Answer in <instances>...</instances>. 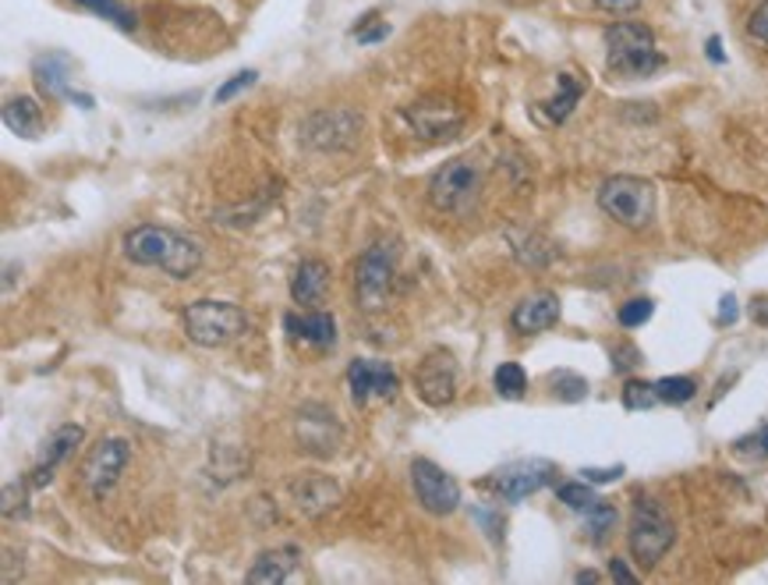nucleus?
<instances>
[{"mask_svg":"<svg viewBox=\"0 0 768 585\" xmlns=\"http://www.w3.org/2000/svg\"><path fill=\"white\" fill-rule=\"evenodd\" d=\"M125 256L135 266H160L167 277L188 280L202 266V248L184 238V234L160 227V224H139L125 234Z\"/></svg>","mask_w":768,"mask_h":585,"instance_id":"obj_1","label":"nucleus"},{"mask_svg":"<svg viewBox=\"0 0 768 585\" xmlns=\"http://www.w3.org/2000/svg\"><path fill=\"white\" fill-rule=\"evenodd\" d=\"M665 64L655 32L644 22H617L606 29V68L617 78H648Z\"/></svg>","mask_w":768,"mask_h":585,"instance_id":"obj_2","label":"nucleus"},{"mask_svg":"<svg viewBox=\"0 0 768 585\" xmlns=\"http://www.w3.org/2000/svg\"><path fill=\"white\" fill-rule=\"evenodd\" d=\"M599 210L627 231H644L655 221L652 181L634 174H612L599 185Z\"/></svg>","mask_w":768,"mask_h":585,"instance_id":"obj_3","label":"nucleus"},{"mask_svg":"<svg viewBox=\"0 0 768 585\" xmlns=\"http://www.w3.org/2000/svg\"><path fill=\"white\" fill-rule=\"evenodd\" d=\"M248 330V316L242 306L220 302V298H199L184 309V333L199 348H224Z\"/></svg>","mask_w":768,"mask_h":585,"instance_id":"obj_4","label":"nucleus"},{"mask_svg":"<svg viewBox=\"0 0 768 585\" xmlns=\"http://www.w3.org/2000/svg\"><path fill=\"white\" fill-rule=\"evenodd\" d=\"M676 543V525L673 518L665 514L659 500H638L634 514H630V529H627V546L630 557L641 567H655Z\"/></svg>","mask_w":768,"mask_h":585,"instance_id":"obj_5","label":"nucleus"},{"mask_svg":"<svg viewBox=\"0 0 768 585\" xmlns=\"http://www.w3.org/2000/svg\"><path fill=\"white\" fill-rule=\"evenodd\" d=\"M478 195H482V171L478 163L468 157H457L450 163H442L429 181V203L439 213L450 216H465L474 210Z\"/></svg>","mask_w":768,"mask_h":585,"instance_id":"obj_6","label":"nucleus"},{"mask_svg":"<svg viewBox=\"0 0 768 585\" xmlns=\"http://www.w3.org/2000/svg\"><path fill=\"white\" fill-rule=\"evenodd\" d=\"M394 277H397V245L394 242H372L362 259L354 266V291H358V302L362 309H383L390 288H394Z\"/></svg>","mask_w":768,"mask_h":585,"instance_id":"obj_7","label":"nucleus"},{"mask_svg":"<svg viewBox=\"0 0 768 585\" xmlns=\"http://www.w3.org/2000/svg\"><path fill=\"white\" fill-rule=\"evenodd\" d=\"M128 458H131L128 440H121V437L99 440V444L89 450V458H85V465H82V482H85V490H89L96 500H104V497L117 487V479L125 476Z\"/></svg>","mask_w":768,"mask_h":585,"instance_id":"obj_8","label":"nucleus"},{"mask_svg":"<svg viewBox=\"0 0 768 585\" xmlns=\"http://www.w3.org/2000/svg\"><path fill=\"white\" fill-rule=\"evenodd\" d=\"M412 487H415L418 504L429 514H454L460 508L457 479L447 472V468H439L429 458H415L412 461Z\"/></svg>","mask_w":768,"mask_h":585,"instance_id":"obj_9","label":"nucleus"},{"mask_svg":"<svg viewBox=\"0 0 768 585\" xmlns=\"http://www.w3.org/2000/svg\"><path fill=\"white\" fill-rule=\"evenodd\" d=\"M556 479V465L545 458H521L503 465L497 476H492V490H497L506 504H518V500L532 497L545 490Z\"/></svg>","mask_w":768,"mask_h":585,"instance_id":"obj_10","label":"nucleus"},{"mask_svg":"<svg viewBox=\"0 0 768 585\" xmlns=\"http://www.w3.org/2000/svg\"><path fill=\"white\" fill-rule=\"evenodd\" d=\"M358 131H362V117L354 110L333 107V110H316L301 128V139L312 149H348L354 146Z\"/></svg>","mask_w":768,"mask_h":585,"instance_id":"obj_11","label":"nucleus"},{"mask_svg":"<svg viewBox=\"0 0 768 585\" xmlns=\"http://www.w3.org/2000/svg\"><path fill=\"white\" fill-rule=\"evenodd\" d=\"M415 387H418V397L425 401V405H433V408L450 405V401L457 397V362H454L450 351L436 348L418 362Z\"/></svg>","mask_w":768,"mask_h":585,"instance_id":"obj_12","label":"nucleus"},{"mask_svg":"<svg viewBox=\"0 0 768 585\" xmlns=\"http://www.w3.org/2000/svg\"><path fill=\"white\" fill-rule=\"evenodd\" d=\"M348 387L354 405H365L369 397H394L401 391L397 370L380 359H354L348 365Z\"/></svg>","mask_w":768,"mask_h":585,"instance_id":"obj_13","label":"nucleus"},{"mask_svg":"<svg viewBox=\"0 0 768 585\" xmlns=\"http://www.w3.org/2000/svg\"><path fill=\"white\" fill-rule=\"evenodd\" d=\"M298 444H301V450H309V455H316V458L337 455V444H340L337 415L319 408V405H305L298 412Z\"/></svg>","mask_w":768,"mask_h":585,"instance_id":"obj_14","label":"nucleus"},{"mask_svg":"<svg viewBox=\"0 0 768 585\" xmlns=\"http://www.w3.org/2000/svg\"><path fill=\"white\" fill-rule=\"evenodd\" d=\"M404 117L412 121V128L422 139H450L454 131H460V125H465L460 110L447 104V99H418V104L404 110Z\"/></svg>","mask_w":768,"mask_h":585,"instance_id":"obj_15","label":"nucleus"},{"mask_svg":"<svg viewBox=\"0 0 768 585\" xmlns=\"http://www.w3.org/2000/svg\"><path fill=\"white\" fill-rule=\"evenodd\" d=\"M556 323H559V298L553 291L527 295L514 306V312H510V327L524 333V338H532V333H542V330H553Z\"/></svg>","mask_w":768,"mask_h":585,"instance_id":"obj_16","label":"nucleus"},{"mask_svg":"<svg viewBox=\"0 0 768 585\" xmlns=\"http://www.w3.org/2000/svg\"><path fill=\"white\" fill-rule=\"evenodd\" d=\"M298 564H301V550L298 546H273V550H263V554L255 557L245 582L248 585H280V582L291 578V572Z\"/></svg>","mask_w":768,"mask_h":585,"instance_id":"obj_17","label":"nucleus"},{"mask_svg":"<svg viewBox=\"0 0 768 585\" xmlns=\"http://www.w3.org/2000/svg\"><path fill=\"white\" fill-rule=\"evenodd\" d=\"M82 437H85V429L82 426H61L54 437H50V444H46V450H43V458H40V465L32 468V487H46L50 479H54V468L72 455V450L82 444Z\"/></svg>","mask_w":768,"mask_h":585,"instance_id":"obj_18","label":"nucleus"},{"mask_svg":"<svg viewBox=\"0 0 768 585\" xmlns=\"http://www.w3.org/2000/svg\"><path fill=\"white\" fill-rule=\"evenodd\" d=\"M330 288V266L322 259H301V266L291 277V298L295 306H316Z\"/></svg>","mask_w":768,"mask_h":585,"instance_id":"obj_19","label":"nucleus"},{"mask_svg":"<svg viewBox=\"0 0 768 585\" xmlns=\"http://www.w3.org/2000/svg\"><path fill=\"white\" fill-rule=\"evenodd\" d=\"M287 333L305 344H316V348H333L337 341V320L330 312H305V316H287L284 320Z\"/></svg>","mask_w":768,"mask_h":585,"instance_id":"obj_20","label":"nucleus"},{"mask_svg":"<svg viewBox=\"0 0 768 585\" xmlns=\"http://www.w3.org/2000/svg\"><path fill=\"white\" fill-rule=\"evenodd\" d=\"M64 68H67L64 57H40V61H36V82H40V89H43L46 96L72 99V104H82L85 110H89V107H93V96L75 93L72 86H67Z\"/></svg>","mask_w":768,"mask_h":585,"instance_id":"obj_21","label":"nucleus"},{"mask_svg":"<svg viewBox=\"0 0 768 585\" xmlns=\"http://www.w3.org/2000/svg\"><path fill=\"white\" fill-rule=\"evenodd\" d=\"M4 125H8V131H14V136L36 139L43 131V125H46L43 121V107L32 96H14V99H8V107H4Z\"/></svg>","mask_w":768,"mask_h":585,"instance_id":"obj_22","label":"nucleus"},{"mask_svg":"<svg viewBox=\"0 0 768 585\" xmlns=\"http://www.w3.org/2000/svg\"><path fill=\"white\" fill-rule=\"evenodd\" d=\"M582 96H585V82L577 78V75H570V72H563V75L556 78V96L545 99L542 114L550 117L553 125H563V121H567V117L574 114V107L582 104Z\"/></svg>","mask_w":768,"mask_h":585,"instance_id":"obj_23","label":"nucleus"},{"mask_svg":"<svg viewBox=\"0 0 768 585\" xmlns=\"http://www.w3.org/2000/svg\"><path fill=\"white\" fill-rule=\"evenodd\" d=\"M295 497H298V511L305 514H319V511H327L333 500H337V487L330 479H322V476H305L295 482Z\"/></svg>","mask_w":768,"mask_h":585,"instance_id":"obj_24","label":"nucleus"},{"mask_svg":"<svg viewBox=\"0 0 768 585\" xmlns=\"http://www.w3.org/2000/svg\"><path fill=\"white\" fill-rule=\"evenodd\" d=\"M612 529H617V508H612L609 500H595L585 511V532H588L591 546H602L612 536Z\"/></svg>","mask_w":768,"mask_h":585,"instance_id":"obj_25","label":"nucleus"},{"mask_svg":"<svg viewBox=\"0 0 768 585\" xmlns=\"http://www.w3.org/2000/svg\"><path fill=\"white\" fill-rule=\"evenodd\" d=\"M75 4H82L85 11H93L96 19L117 25L121 32H135V25H139V22H135V11L125 8L121 0H75Z\"/></svg>","mask_w":768,"mask_h":585,"instance_id":"obj_26","label":"nucleus"},{"mask_svg":"<svg viewBox=\"0 0 768 585\" xmlns=\"http://www.w3.org/2000/svg\"><path fill=\"white\" fill-rule=\"evenodd\" d=\"M492 383H497V394L506 397V401H521L524 391H527V373L521 370V362H503L497 376H492Z\"/></svg>","mask_w":768,"mask_h":585,"instance_id":"obj_27","label":"nucleus"},{"mask_svg":"<svg viewBox=\"0 0 768 585\" xmlns=\"http://www.w3.org/2000/svg\"><path fill=\"white\" fill-rule=\"evenodd\" d=\"M655 394L662 405H687V401L697 394V383L691 376H662L655 380Z\"/></svg>","mask_w":768,"mask_h":585,"instance_id":"obj_28","label":"nucleus"},{"mask_svg":"<svg viewBox=\"0 0 768 585\" xmlns=\"http://www.w3.org/2000/svg\"><path fill=\"white\" fill-rule=\"evenodd\" d=\"M655 405H659L655 383H644V380H627L623 383V408L627 412H648Z\"/></svg>","mask_w":768,"mask_h":585,"instance_id":"obj_29","label":"nucleus"},{"mask_svg":"<svg viewBox=\"0 0 768 585\" xmlns=\"http://www.w3.org/2000/svg\"><path fill=\"white\" fill-rule=\"evenodd\" d=\"M559 493V504H567L570 511H588L595 500V490H591V482L588 479H582V482H563V487L556 490Z\"/></svg>","mask_w":768,"mask_h":585,"instance_id":"obj_30","label":"nucleus"},{"mask_svg":"<svg viewBox=\"0 0 768 585\" xmlns=\"http://www.w3.org/2000/svg\"><path fill=\"white\" fill-rule=\"evenodd\" d=\"M652 312H655L652 298H630V302L620 306L617 320H620V327H627V330H638V327H644L648 320H652Z\"/></svg>","mask_w":768,"mask_h":585,"instance_id":"obj_31","label":"nucleus"},{"mask_svg":"<svg viewBox=\"0 0 768 585\" xmlns=\"http://www.w3.org/2000/svg\"><path fill=\"white\" fill-rule=\"evenodd\" d=\"M553 394L559 401H585L588 394V380L585 376H577V373H553Z\"/></svg>","mask_w":768,"mask_h":585,"instance_id":"obj_32","label":"nucleus"},{"mask_svg":"<svg viewBox=\"0 0 768 585\" xmlns=\"http://www.w3.org/2000/svg\"><path fill=\"white\" fill-rule=\"evenodd\" d=\"M733 450H737L740 458L765 461V458H768V423H765V426H758L755 433H747V437H740L737 444H733Z\"/></svg>","mask_w":768,"mask_h":585,"instance_id":"obj_33","label":"nucleus"},{"mask_svg":"<svg viewBox=\"0 0 768 585\" xmlns=\"http://www.w3.org/2000/svg\"><path fill=\"white\" fill-rule=\"evenodd\" d=\"M255 78H259V75H255L252 68L248 72H237V75H231L227 82H224V86H220L216 89V104H231V99L237 96V93H245V89H252L255 86Z\"/></svg>","mask_w":768,"mask_h":585,"instance_id":"obj_34","label":"nucleus"},{"mask_svg":"<svg viewBox=\"0 0 768 585\" xmlns=\"http://www.w3.org/2000/svg\"><path fill=\"white\" fill-rule=\"evenodd\" d=\"M747 32H750V40H758L761 46H768V0H761V4L750 11Z\"/></svg>","mask_w":768,"mask_h":585,"instance_id":"obj_35","label":"nucleus"},{"mask_svg":"<svg viewBox=\"0 0 768 585\" xmlns=\"http://www.w3.org/2000/svg\"><path fill=\"white\" fill-rule=\"evenodd\" d=\"M634 365H641V351H638L634 344L612 348V370H617V373H630Z\"/></svg>","mask_w":768,"mask_h":585,"instance_id":"obj_36","label":"nucleus"},{"mask_svg":"<svg viewBox=\"0 0 768 585\" xmlns=\"http://www.w3.org/2000/svg\"><path fill=\"white\" fill-rule=\"evenodd\" d=\"M582 476L591 482V487H599V482H612L623 476V465H612V468H582Z\"/></svg>","mask_w":768,"mask_h":585,"instance_id":"obj_37","label":"nucleus"},{"mask_svg":"<svg viewBox=\"0 0 768 585\" xmlns=\"http://www.w3.org/2000/svg\"><path fill=\"white\" fill-rule=\"evenodd\" d=\"M609 578H612V582H627V585L638 582V575L630 572V567H627L623 561H609Z\"/></svg>","mask_w":768,"mask_h":585,"instance_id":"obj_38","label":"nucleus"},{"mask_svg":"<svg viewBox=\"0 0 768 585\" xmlns=\"http://www.w3.org/2000/svg\"><path fill=\"white\" fill-rule=\"evenodd\" d=\"M602 11H612V14H623V11H634L641 8V0H595Z\"/></svg>","mask_w":768,"mask_h":585,"instance_id":"obj_39","label":"nucleus"},{"mask_svg":"<svg viewBox=\"0 0 768 585\" xmlns=\"http://www.w3.org/2000/svg\"><path fill=\"white\" fill-rule=\"evenodd\" d=\"M750 320H755L758 327H768V298H758V302H750Z\"/></svg>","mask_w":768,"mask_h":585,"instance_id":"obj_40","label":"nucleus"},{"mask_svg":"<svg viewBox=\"0 0 768 585\" xmlns=\"http://www.w3.org/2000/svg\"><path fill=\"white\" fill-rule=\"evenodd\" d=\"M733 320H737V298L726 295L723 298V309H719V323H733Z\"/></svg>","mask_w":768,"mask_h":585,"instance_id":"obj_41","label":"nucleus"},{"mask_svg":"<svg viewBox=\"0 0 768 585\" xmlns=\"http://www.w3.org/2000/svg\"><path fill=\"white\" fill-rule=\"evenodd\" d=\"M386 32H390V25H386V22H380V25L369 29V32H358V40H362V43H375V40H383Z\"/></svg>","mask_w":768,"mask_h":585,"instance_id":"obj_42","label":"nucleus"},{"mask_svg":"<svg viewBox=\"0 0 768 585\" xmlns=\"http://www.w3.org/2000/svg\"><path fill=\"white\" fill-rule=\"evenodd\" d=\"M708 57H712L715 64H723V50H719V40H715V36L708 40Z\"/></svg>","mask_w":768,"mask_h":585,"instance_id":"obj_43","label":"nucleus"},{"mask_svg":"<svg viewBox=\"0 0 768 585\" xmlns=\"http://www.w3.org/2000/svg\"><path fill=\"white\" fill-rule=\"evenodd\" d=\"M577 582H599V572H577Z\"/></svg>","mask_w":768,"mask_h":585,"instance_id":"obj_44","label":"nucleus"}]
</instances>
